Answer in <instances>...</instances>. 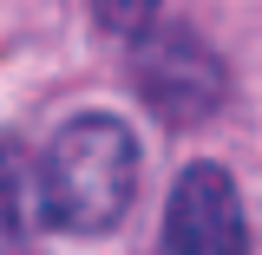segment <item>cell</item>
<instances>
[{
	"label": "cell",
	"mask_w": 262,
	"mask_h": 255,
	"mask_svg": "<svg viewBox=\"0 0 262 255\" xmlns=\"http://www.w3.org/2000/svg\"><path fill=\"white\" fill-rule=\"evenodd\" d=\"M249 210L223 164H184L164 196L158 255H249Z\"/></svg>",
	"instance_id": "3"
},
{
	"label": "cell",
	"mask_w": 262,
	"mask_h": 255,
	"mask_svg": "<svg viewBox=\"0 0 262 255\" xmlns=\"http://www.w3.org/2000/svg\"><path fill=\"white\" fill-rule=\"evenodd\" d=\"M85 7H92V20H98L105 33H118V39H138V33L158 20V7H164V0H85Z\"/></svg>",
	"instance_id": "5"
},
{
	"label": "cell",
	"mask_w": 262,
	"mask_h": 255,
	"mask_svg": "<svg viewBox=\"0 0 262 255\" xmlns=\"http://www.w3.org/2000/svg\"><path fill=\"white\" fill-rule=\"evenodd\" d=\"M138 177H144L138 131L112 111H79L33 157V210H39L46 229L98 242L131 216Z\"/></svg>",
	"instance_id": "1"
},
{
	"label": "cell",
	"mask_w": 262,
	"mask_h": 255,
	"mask_svg": "<svg viewBox=\"0 0 262 255\" xmlns=\"http://www.w3.org/2000/svg\"><path fill=\"white\" fill-rule=\"evenodd\" d=\"M131 92L144 98V111L164 131H190L223 105L229 65L190 20H151L131 39Z\"/></svg>",
	"instance_id": "2"
},
{
	"label": "cell",
	"mask_w": 262,
	"mask_h": 255,
	"mask_svg": "<svg viewBox=\"0 0 262 255\" xmlns=\"http://www.w3.org/2000/svg\"><path fill=\"white\" fill-rule=\"evenodd\" d=\"M33 151L0 131V255H33Z\"/></svg>",
	"instance_id": "4"
}]
</instances>
